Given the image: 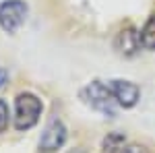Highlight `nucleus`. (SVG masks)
<instances>
[{
  "instance_id": "obj_1",
  "label": "nucleus",
  "mask_w": 155,
  "mask_h": 153,
  "mask_svg": "<svg viewBox=\"0 0 155 153\" xmlns=\"http://www.w3.org/2000/svg\"><path fill=\"white\" fill-rule=\"evenodd\" d=\"M41 116V101L33 93H21L15 99V128L29 130Z\"/></svg>"
},
{
  "instance_id": "obj_2",
  "label": "nucleus",
  "mask_w": 155,
  "mask_h": 153,
  "mask_svg": "<svg viewBox=\"0 0 155 153\" xmlns=\"http://www.w3.org/2000/svg\"><path fill=\"white\" fill-rule=\"evenodd\" d=\"M83 97H85V101L93 110H97V112H101L106 116H114L116 114V104L118 101H116V97L112 93L110 85H104L99 81L89 83L83 89Z\"/></svg>"
},
{
  "instance_id": "obj_3",
  "label": "nucleus",
  "mask_w": 155,
  "mask_h": 153,
  "mask_svg": "<svg viewBox=\"0 0 155 153\" xmlns=\"http://www.w3.org/2000/svg\"><path fill=\"white\" fill-rule=\"evenodd\" d=\"M27 19V4L23 0H4L0 4V27L15 33Z\"/></svg>"
},
{
  "instance_id": "obj_4",
  "label": "nucleus",
  "mask_w": 155,
  "mask_h": 153,
  "mask_svg": "<svg viewBox=\"0 0 155 153\" xmlns=\"http://www.w3.org/2000/svg\"><path fill=\"white\" fill-rule=\"evenodd\" d=\"M64 141H66V126L62 124L60 118H52L39 137V149L44 153L58 151L64 145Z\"/></svg>"
},
{
  "instance_id": "obj_5",
  "label": "nucleus",
  "mask_w": 155,
  "mask_h": 153,
  "mask_svg": "<svg viewBox=\"0 0 155 153\" xmlns=\"http://www.w3.org/2000/svg\"><path fill=\"white\" fill-rule=\"evenodd\" d=\"M107 85H110L112 93H114V97H116L118 106H122V108H132L137 101H139V97H141V89L130 81L114 79V81H110Z\"/></svg>"
},
{
  "instance_id": "obj_6",
  "label": "nucleus",
  "mask_w": 155,
  "mask_h": 153,
  "mask_svg": "<svg viewBox=\"0 0 155 153\" xmlns=\"http://www.w3.org/2000/svg\"><path fill=\"white\" fill-rule=\"evenodd\" d=\"M116 48H118L122 54H126V56H132L139 48H141V37L139 33L130 29V27H126V29H122L116 37Z\"/></svg>"
},
{
  "instance_id": "obj_7",
  "label": "nucleus",
  "mask_w": 155,
  "mask_h": 153,
  "mask_svg": "<svg viewBox=\"0 0 155 153\" xmlns=\"http://www.w3.org/2000/svg\"><path fill=\"white\" fill-rule=\"evenodd\" d=\"M139 37H141V46L145 50H155V15H151L147 19V23L143 25Z\"/></svg>"
},
{
  "instance_id": "obj_8",
  "label": "nucleus",
  "mask_w": 155,
  "mask_h": 153,
  "mask_svg": "<svg viewBox=\"0 0 155 153\" xmlns=\"http://www.w3.org/2000/svg\"><path fill=\"white\" fill-rule=\"evenodd\" d=\"M124 143H126V139H124L122 132H107V137L101 143V151L104 153H120L124 149Z\"/></svg>"
},
{
  "instance_id": "obj_9",
  "label": "nucleus",
  "mask_w": 155,
  "mask_h": 153,
  "mask_svg": "<svg viewBox=\"0 0 155 153\" xmlns=\"http://www.w3.org/2000/svg\"><path fill=\"white\" fill-rule=\"evenodd\" d=\"M8 126V106L0 99V132H4Z\"/></svg>"
},
{
  "instance_id": "obj_10",
  "label": "nucleus",
  "mask_w": 155,
  "mask_h": 153,
  "mask_svg": "<svg viewBox=\"0 0 155 153\" xmlns=\"http://www.w3.org/2000/svg\"><path fill=\"white\" fill-rule=\"evenodd\" d=\"M120 153H147V149L141 147V145H126Z\"/></svg>"
},
{
  "instance_id": "obj_11",
  "label": "nucleus",
  "mask_w": 155,
  "mask_h": 153,
  "mask_svg": "<svg viewBox=\"0 0 155 153\" xmlns=\"http://www.w3.org/2000/svg\"><path fill=\"white\" fill-rule=\"evenodd\" d=\"M6 77H8V75H6V71H4V68H0V85L6 81Z\"/></svg>"
},
{
  "instance_id": "obj_12",
  "label": "nucleus",
  "mask_w": 155,
  "mask_h": 153,
  "mask_svg": "<svg viewBox=\"0 0 155 153\" xmlns=\"http://www.w3.org/2000/svg\"><path fill=\"white\" fill-rule=\"evenodd\" d=\"M68 153H85L83 149H72V151H68Z\"/></svg>"
}]
</instances>
